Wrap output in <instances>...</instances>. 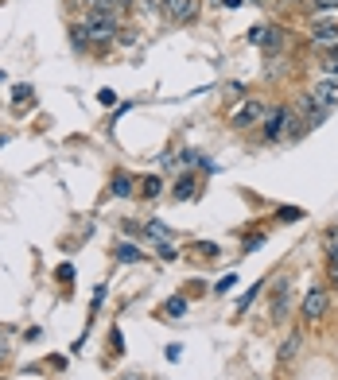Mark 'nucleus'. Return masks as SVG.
<instances>
[{
    "label": "nucleus",
    "mask_w": 338,
    "mask_h": 380,
    "mask_svg": "<svg viewBox=\"0 0 338 380\" xmlns=\"http://www.w3.org/2000/svg\"><path fill=\"white\" fill-rule=\"evenodd\" d=\"M171 194L179 198V202H187V198H195V175H179V183L171 186Z\"/></svg>",
    "instance_id": "12"
},
{
    "label": "nucleus",
    "mask_w": 338,
    "mask_h": 380,
    "mask_svg": "<svg viewBox=\"0 0 338 380\" xmlns=\"http://www.w3.org/2000/svg\"><path fill=\"white\" fill-rule=\"evenodd\" d=\"M4 341L8 338H4V330H0V357H8V345H4Z\"/></svg>",
    "instance_id": "29"
},
{
    "label": "nucleus",
    "mask_w": 338,
    "mask_h": 380,
    "mask_svg": "<svg viewBox=\"0 0 338 380\" xmlns=\"http://www.w3.org/2000/svg\"><path fill=\"white\" fill-rule=\"evenodd\" d=\"M311 93L319 98V105L335 109L338 105V78H319L315 86H311Z\"/></svg>",
    "instance_id": "6"
},
{
    "label": "nucleus",
    "mask_w": 338,
    "mask_h": 380,
    "mask_svg": "<svg viewBox=\"0 0 338 380\" xmlns=\"http://www.w3.org/2000/svg\"><path fill=\"white\" fill-rule=\"evenodd\" d=\"M163 12H168L175 24H187V20H195V12H199V0H168V4H163Z\"/></svg>",
    "instance_id": "5"
},
{
    "label": "nucleus",
    "mask_w": 338,
    "mask_h": 380,
    "mask_svg": "<svg viewBox=\"0 0 338 380\" xmlns=\"http://www.w3.org/2000/svg\"><path fill=\"white\" fill-rule=\"evenodd\" d=\"M109 194H113V198H129V194H132V175H125V171H121V175H113Z\"/></svg>",
    "instance_id": "11"
},
{
    "label": "nucleus",
    "mask_w": 338,
    "mask_h": 380,
    "mask_svg": "<svg viewBox=\"0 0 338 380\" xmlns=\"http://www.w3.org/2000/svg\"><path fill=\"white\" fill-rule=\"evenodd\" d=\"M233 283H238V280H233V275H226V280H218V283H214V291H218V295H226L229 287H233Z\"/></svg>",
    "instance_id": "25"
},
{
    "label": "nucleus",
    "mask_w": 338,
    "mask_h": 380,
    "mask_svg": "<svg viewBox=\"0 0 338 380\" xmlns=\"http://www.w3.org/2000/svg\"><path fill=\"white\" fill-rule=\"evenodd\" d=\"M117 4H132V0H117Z\"/></svg>",
    "instance_id": "31"
},
{
    "label": "nucleus",
    "mask_w": 338,
    "mask_h": 380,
    "mask_svg": "<svg viewBox=\"0 0 338 380\" xmlns=\"http://www.w3.org/2000/svg\"><path fill=\"white\" fill-rule=\"evenodd\" d=\"M330 307V291L327 287H308V295H303V302H299V311H303V318L308 322H319L323 314H327Z\"/></svg>",
    "instance_id": "3"
},
{
    "label": "nucleus",
    "mask_w": 338,
    "mask_h": 380,
    "mask_svg": "<svg viewBox=\"0 0 338 380\" xmlns=\"http://www.w3.org/2000/svg\"><path fill=\"white\" fill-rule=\"evenodd\" d=\"M249 43H253V47H260V43H265V24H257V28L249 31Z\"/></svg>",
    "instance_id": "23"
},
{
    "label": "nucleus",
    "mask_w": 338,
    "mask_h": 380,
    "mask_svg": "<svg viewBox=\"0 0 338 380\" xmlns=\"http://www.w3.org/2000/svg\"><path fill=\"white\" fill-rule=\"evenodd\" d=\"M140 256H144V253H140L136 244H129V241H125V244H117V260H125V264H136Z\"/></svg>",
    "instance_id": "13"
},
{
    "label": "nucleus",
    "mask_w": 338,
    "mask_h": 380,
    "mask_svg": "<svg viewBox=\"0 0 338 380\" xmlns=\"http://www.w3.org/2000/svg\"><path fill=\"white\" fill-rule=\"evenodd\" d=\"M311 35L323 47H338V20H315L311 24Z\"/></svg>",
    "instance_id": "7"
},
{
    "label": "nucleus",
    "mask_w": 338,
    "mask_h": 380,
    "mask_svg": "<svg viewBox=\"0 0 338 380\" xmlns=\"http://www.w3.org/2000/svg\"><path fill=\"white\" fill-rule=\"evenodd\" d=\"M245 0H222V8H241Z\"/></svg>",
    "instance_id": "28"
},
{
    "label": "nucleus",
    "mask_w": 338,
    "mask_h": 380,
    "mask_svg": "<svg viewBox=\"0 0 338 380\" xmlns=\"http://www.w3.org/2000/svg\"><path fill=\"white\" fill-rule=\"evenodd\" d=\"M260 244H265V237H249V241H245V253H253V248H260Z\"/></svg>",
    "instance_id": "27"
},
{
    "label": "nucleus",
    "mask_w": 338,
    "mask_h": 380,
    "mask_svg": "<svg viewBox=\"0 0 338 380\" xmlns=\"http://www.w3.org/2000/svg\"><path fill=\"white\" fill-rule=\"evenodd\" d=\"M257 291H260V283H253V287H249V291H245V295H241V299H238V311H245L249 302L257 299Z\"/></svg>",
    "instance_id": "21"
},
{
    "label": "nucleus",
    "mask_w": 338,
    "mask_h": 380,
    "mask_svg": "<svg viewBox=\"0 0 338 380\" xmlns=\"http://www.w3.org/2000/svg\"><path fill=\"white\" fill-rule=\"evenodd\" d=\"M31 98H35L31 86H16V89H12V101H16V105H24V101H31Z\"/></svg>",
    "instance_id": "20"
},
{
    "label": "nucleus",
    "mask_w": 338,
    "mask_h": 380,
    "mask_svg": "<svg viewBox=\"0 0 338 380\" xmlns=\"http://www.w3.org/2000/svg\"><path fill=\"white\" fill-rule=\"evenodd\" d=\"M260 47H284V31L280 28H265V43H260Z\"/></svg>",
    "instance_id": "16"
},
{
    "label": "nucleus",
    "mask_w": 338,
    "mask_h": 380,
    "mask_svg": "<svg viewBox=\"0 0 338 380\" xmlns=\"http://www.w3.org/2000/svg\"><path fill=\"white\" fill-rule=\"evenodd\" d=\"M156 256H159V260H175V256H179V253H175V244H171V241H156Z\"/></svg>",
    "instance_id": "17"
},
{
    "label": "nucleus",
    "mask_w": 338,
    "mask_h": 380,
    "mask_svg": "<svg viewBox=\"0 0 338 380\" xmlns=\"http://www.w3.org/2000/svg\"><path fill=\"white\" fill-rule=\"evenodd\" d=\"M276 217H284V221H299V217H303V210H296V206H280Z\"/></svg>",
    "instance_id": "19"
},
{
    "label": "nucleus",
    "mask_w": 338,
    "mask_h": 380,
    "mask_svg": "<svg viewBox=\"0 0 338 380\" xmlns=\"http://www.w3.org/2000/svg\"><path fill=\"white\" fill-rule=\"evenodd\" d=\"M82 28H86V35H90L94 43H109L113 35H117V12H90Z\"/></svg>",
    "instance_id": "2"
},
{
    "label": "nucleus",
    "mask_w": 338,
    "mask_h": 380,
    "mask_svg": "<svg viewBox=\"0 0 338 380\" xmlns=\"http://www.w3.org/2000/svg\"><path fill=\"white\" fill-rule=\"evenodd\" d=\"M195 253H199V256H218L222 248H218V244H210V241H199V244H195Z\"/></svg>",
    "instance_id": "22"
},
{
    "label": "nucleus",
    "mask_w": 338,
    "mask_h": 380,
    "mask_svg": "<svg viewBox=\"0 0 338 380\" xmlns=\"http://www.w3.org/2000/svg\"><path fill=\"white\" fill-rule=\"evenodd\" d=\"M323 244H327L330 264H338V229H327V233H323Z\"/></svg>",
    "instance_id": "14"
},
{
    "label": "nucleus",
    "mask_w": 338,
    "mask_h": 380,
    "mask_svg": "<svg viewBox=\"0 0 338 380\" xmlns=\"http://www.w3.org/2000/svg\"><path fill=\"white\" fill-rule=\"evenodd\" d=\"M288 291H292V287H288V280H280L276 283V291H272V318H288Z\"/></svg>",
    "instance_id": "9"
},
{
    "label": "nucleus",
    "mask_w": 338,
    "mask_h": 380,
    "mask_svg": "<svg viewBox=\"0 0 338 380\" xmlns=\"http://www.w3.org/2000/svg\"><path fill=\"white\" fill-rule=\"evenodd\" d=\"M187 311H190V302L183 299V295H171V299L159 307V314H163V318H183Z\"/></svg>",
    "instance_id": "10"
},
{
    "label": "nucleus",
    "mask_w": 338,
    "mask_h": 380,
    "mask_svg": "<svg viewBox=\"0 0 338 380\" xmlns=\"http://www.w3.org/2000/svg\"><path fill=\"white\" fill-rule=\"evenodd\" d=\"M129 380H140V377H129Z\"/></svg>",
    "instance_id": "32"
},
{
    "label": "nucleus",
    "mask_w": 338,
    "mask_h": 380,
    "mask_svg": "<svg viewBox=\"0 0 338 380\" xmlns=\"http://www.w3.org/2000/svg\"><path fill=\"white\" fill-rule=\"evenodd\" d=\"M269 117V109L260 105V101H245V105H238L233 109V117H229V125L233 128H241V132H245V128H253V125H260V120Z\"/></svg>",
    "instance_id": "4"
},
{
    "label": "nucleus",
    "mask_w": 338,
    "mask_h": 380,
    "mask_svg": "<svg viewBox=\"0 0 338 380\" xmlns=\"http://www.w3.org/2000/svg\"><path fill=\"white\" fill-rule=\"evenodd\" d=\"M323 74H327V78H338V55H335V59H327V62H323Z\"/></svg>",
    "instance_id": "24"
},
{
    "label": "nucleus",
    "mask_w": 338,
    "mask_h": 380,
    "mask_svg": "<svg viewBox=\"0 0 338 380\" xmlns=\"http://www.w3.org/2000/svg\"><path fill=\"white\" fill-rule=\"evenodd\" d=\"M299 345H303V334L292 330L288 341H284V345H280V353H276V365H280V369H284V365H292V361L299 357Z\"/></svg>",
    "instance_id": "8"
},
{
    "label": "nucleus",
    "mask_w": 338,
    "mask_h": 380,
    "mask_svg": "<svg viewBox=\"0 0 338 380\" xmlns=\"http://www.w3.org/2000/svg\"><path fill=\"white\" fill-rule=\"evenodd\" d=\"M288 128H308V125L292 117L288 105L269 109V117H265V140H288Z\"/></svg>",
    "instance_id": "1"
},
{
    "label": "nucleus",
    "mask_w": 338,
    "mask_h": 380,
    "mask_svg": "<svg viewBox=\"0 0 338 380\" xmlns=\"http://www.w3.org/2000/svg\"><path fill=\"white\" fill-rule=\"evenodd\" d=\"M159 190H163V183H159V175H148V179H144V183H140V194H144V198H156Z\"/></svg>",
    "instance_id": "15"
},
{
    "label": "nucleus",
    "mask_w": 338,
    "mask_h": 380,
    "mask_svg": "<svg viewBox=\"0 0 338 380\" xmlns=\"http://www.w3.org/2000/svg\"><path fill=\"white\" fill-rule=\"evenodd\" d=\"M253 4H269V0H253Z\"/></svg>",
    "instance_id": "30"
},
{
    "label": "nucleus",
    "mask_w": 338,
    "mask_h": 380,
    "mask_svg": "<svg viewBox=\"0 0 338 380\" xmlns=\"http://www.w3.org/2000/svg\"><path fill=\"white\" fill-rule=\"evenodd\" d=\"M98 101H101V105H117V93H113V89H101Z\"/></svg>",
    "instance_id": "26"
},
{
    "label": "nucleus",
    "mask_w": 338,
    "mask_h": 380,
    "mask_svg": "<svg viewBox=\"0 0 338 380\" xmlns=\"http://www.w3.org/2000/svg\"><path fill=\"white\" fill-rule=\"evenodd\" d=\"M90 12H117V0H82Z\"/></svg>",
    "instance_id": "18"
}]
</instances>
